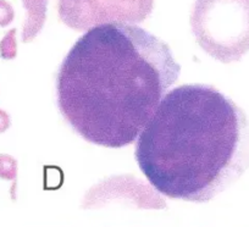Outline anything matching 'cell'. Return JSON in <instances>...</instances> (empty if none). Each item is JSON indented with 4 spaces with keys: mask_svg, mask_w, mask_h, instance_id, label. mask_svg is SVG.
<instances>
[{
    "mask_svg": "<svg viewBox=\"0 0 249 227\" xmlns=\"http://www.w3.org/2000/svg\"><path fill=\"white\" fill-rule=\"evenodd\" d=\"M179 72L169 45L153 33L126 22L99 23L62 60L56 104L87 142L126 147L137 140Z\"/></svg>",
    "mask_w": 249,
    "mask_h": 227,
    "instance_id": "obj_1",
    "label": "cell"
},
{
    "mask_svg": "<svg viewBox=\"0 0 249 227\" xmlns=\"http://www.w3.org/2000/svg\"><path fill=\"white\" fill-rule=\"evenodd\" d=\"M135 157L160 194L207 203L248 169L249 121L214 86H178L138 136Z\"/></svg>",
    "mask_w": 249,
    "mask_h": 227,
    "instance_id": "obj_2",
    "label": "cell"
},
{
    "mask_svg": "<svg viewBox=\"0 0 249 227\" xmlns=\"http://www.w3.org/2000/svg\"><path fill=\"white\" fill-rule=\"evenodd\" d=\"M241 0H197L191 26L200 47L224 63L236 60L248 48V16H242Z\"/></svg>",
    "mask_w": 249,
    "mask_h": 227,
    "instance_id": "obj_3",
    "label": "cell"
},
{
    "mask_svg": "<svg viewBox=\"0 0 249 227\" xmlns=\"http://www.w3.org/2000/svg\"><path fill=\"white\" fill-rule=\"evenodd\" d=\"M14 33H15V31H10L0 42V56L1 58L11 59L15 56L16 47Z\"/></svg>",
    "mask_w": 249,
    "mask_h": 227,
    "instance_id": "obj_4",
    "label": "cell"
},
{
    "mask_svg": "<svg viewBox=\"0 0 249 227\" xmlns=\"http://www.w3.org/2000/svg\"><path fill=\"white\" fill-rule=\"evenodd\" d=\"M15 174V161L9 155H0V177L11 178Z\"/></svg>",
    "mask_w": 249,
    "mask_h": 227,
    "instance_id": "obj_5",
    "label": "cell"
},
{
    "mask_svg": "<svg viewBox=\"0 0 249 227\" xmlns=\"http://www.w3.org/2000/svg\"><path fill=\"white\" fill-rule=\"evenodd\" d=\"M14 17V11L10 4L5 0H0V26H6L11 22Z\"/></svg>",
    "mask_w": 249,
    "mask_h": 227,
    "instance_id": "obj_6",
    "label": "cell"
},
{
    "mask_svg": "<svg viewBox=\"0 0 249 227\" xmlns=\"http://www.w3.org/2000/svg\"><path fill=\"white\" fill-rule=\"evenodd\" d=\"M10 126V119L4 110H0V133L5 132Z\"/></svg>",
    "mask_w": 249,
    "mask_h": 227,
    "instance_id": "obj_7",
    "label": "cell"
}]
</instances>
